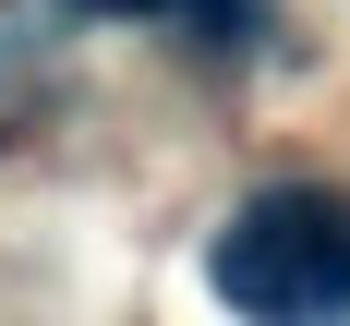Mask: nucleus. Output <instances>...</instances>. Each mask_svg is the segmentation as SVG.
Segmentation results:
<instances>
[{"label":"nucleus","mask_w":350,"mask_h":326,"mask_svg":"<svg viewBox=\"0 0 350 326\" xmlns=\"http://www.w3.org/2000/svg\"><path fill=\"white\" fill-rule=\"evenodd\" d=\"M72 12H170V0H72Z\"/></svg>","instance_id":"2"},{"label":"nucleus","mask_w":350,"mask_h":326,"mask_svg":"<svg viewBox=\"0 0 350 326\" xmlns=\"http://www.w3.org/2000/svg\"><path fill=\"white\" fill-rule=\"evenodd\" d=\"M206 278L242 326H350V193L266 181L206 242Z\"/></svg>","instance_id":"1"}]
</instances>
